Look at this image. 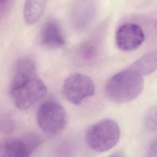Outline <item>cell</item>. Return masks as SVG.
Segmentation results:
<instances>
[{
  "instance_id": "2e32d148",
  "label": "cell",
  "mask_w": 157,
  "mask_h": 157,
  "mask_svg": "<svg viewBox=\"0 0 157 157\" xmlns=\"http://www.w3.org/2000/svg\"><path fill=\"white\" fill-rule=\"evenodd\" d=\"M148 153V155L150 156H156V140L155 139L153 140H152V142L149 145Z\"/></svg>"
},
{
  "instance_id": "3957f363",
  "label": "cell",
  "mask_w": 157,
  "mask_h": 157,
  "mask_svg": "<svg viewBox=\"0 0 157 157\" xmlns=\"http://www.w3.org/2000/svg\"><path fill=\"white\" fill-rule=\"evenodd\" d=\"M47 92L46 85L37 76L10 83L9 88L12 101L18 109L21 110L31 107L43 98Z\"/></svg>"
},
{
  "instance_id": "277c9868",
  "label": "cell",
  "mask_w": 157,
  "mask_h": 157,
  "mask_svg": "<svg viewBox=\"0 0 157 157\" xmlns=\"http://www.w3.org/2000/svg\"><path fill=\"white\" fill-rule=\"evenodd\" d=\"M36 118L40 129L50 135L60 132L65 128L67 120L64 107L54 100L47 101L40 106Z\"/></svg>"
},
{
  "instance_id": "6da1fadb",
  "label": "cell",
  "mask_w": 157,
  "mask_h": 157,
  "mask_svg": "<svg viewBox=\"0 0 157 157\" xmlns=\"http://www.w3.org/2000/svg\"><path fill=\"white\" fill-rule=\"evenodd\" d=\"M144 88V79L136 71L128 69L113 75L105 86L107 97L117 103H125L137 98Z\"/></svg>"
},
{
  "instance_id": "8992f818",
  "label": "cell",
  "mask_w": 157,
  "mask_h": 157,
  "mask_svg": "<svg viewBox=\"0 0 157 157\" xmlns=\"http://www.w3.org/2000/svg\"><path fill=\"white\" fill-rule=\"evenodd\" d=\"M145 34L142 28L134 23H126L118 27L115 34L117 47L125 52L138 48L144 42Z\"/></svg>"
},
{
  "instance_id": "ba28073f",
  "label": "cell",
  "mask_w": 157,
  "mask_h": 157,
  "mask_svg": "<svg viewBox=\"0 0 157 157\" xmlns=\"http://www.w3.org/2000/svg\"><path fill=\"white\" fill-rule=\"evenodd\" d=\"M40 43L49 48H58L65 44V39L58 22L50 20L45 22L40 31Z\"/></svg>"
},
{
  "instance_id": "30bf717a",
  "label": "cell",
  "mask_w": 157,
  "mask_h": 157,
  "mask_svg": "<svg viewBox=\"0 0 157 157\" xmlns=\"http://www.w3.org/2000/svg\"><path fill=\"white\" fill-rule=\"evenodd\" d=\"M47 1L43 0L26 1L23 7V15L26 23L29 25L36 23L42 15Z\"/></svg>"
},
{
  "instance_id": "4fadbf2b",
  "label": "cell",
  "mask_w": 157,
  "mask_h": 157,
  "mask_svg": "<svg viewBox=\"0 0 157 157\" xmlns=\"http://www.w3.org/2000/svg\"><path fill=\"white\" fill-rule=\"evenodd\" d=\"M79 54L82 58L86 60L92 59L96 54V48L95 45L91 42H84L80 47Z\"/></svg>"
},
{
  "instance_id": "5b68a950",
  "label": "cell",
  "mask_w": 157,
  "mask_h": 157,
  "mask_svg": "<svg viewBox=\"0 0 157 157\" xmlns=\"http://www.w3.org/2000/svg\"><path fill=\"white\" fill-rule=\"evenodd\" d=\"M95 86L90 77L76 73L69 75L64 81L62 93L64 98L74 105H79L94 93Z\"/></svg>"
},
{
  "instance_id": "9c48e42d",
  "label": "cell",
  "mask_w": 157,
  "mask_h": 157,
  "mask_svg": "<svg viewBox=\"0 0 157 157\" xmlns=\"http://www.w3.org/2000/svg\"><path fill=\"white\" fill-rule=\"evenodd\" d=\"M36 66L34 61L29 56L20 58L15 64L11 83L37 77Z\"/></svg>"
},
{
  "instance_id": "5bb4252c",
  "label": "cell",
  "mask_w": 157,
  "mask_h": 157,
  "mask_svg": "<svg viewBox=\"0 0 157 157\" xmlns=\"http://www.w3.org/2000/svg\"><path fill=\"white\" fill-rule=\"evenodd\" d=\"M145 124L147 128L151 131L156 130V107L151 108L147 113Z\"/></svg>"
},
{
  "instance_id": "7a4b0ae2",
  "label": "cell",
  "mask_w": 157,
  "mask_h": 157,
  "mask_svg": "<svg viewBox=\"0 0 157 157\" xmlns=\"http://www.w3.org/2000/svg\"><path fill=\"white\" fill-rule=\"evenodd\" d=\"M120 129L116 121L112 119H104L93 124L87 130L85 140L88 146L93 150L104 152L112 148L118 142Z\"/></svg>"
},
{
  "instance_id": "7c38bea8",
  "label": "cell",
  "mask_w": 157,
  "mask_h": 157,
  "mask_svg": "<svg viewBox=\"0 0 157 157\" xmlns=\"http://www.w3.org/2000/svg\"><path fill=\"white\" fill-rule=\"evenodd\" d=\"M82 4H81L80 6V11L77 9V12L75 14V16L77 17V20L78 19V18H80L81 20L78 24V26L81 25L82 26H84L86 25V24L91 20V18L93 17V15H94V7L91 6L92 4H90V2L88 1H85L82 2Z\"/></svg>"
},
{
  "instance_id": "8fae6325",
  "label": "cell",
  "mask_w": 157,
  "mask_h": 157,
  "mask_svg": "<svg viewBox=\"0 0 157 157\" xmlns=\"http://www.w3.org/2000/svg\"><path fill=\"white\" fill-rule=\"evenodd\" d=\"M157 56L155 52L147 53L133 63L129 69H131L140 75H146L153 72L156 69Z\"/></svg>"
},
{
  "instance_id": "52a82bcc",
  "label": "cell",
  "mask_w": 157,
  "mask_h": 157,
  "mask_svg": "<svg viewBox=\"0 0 157 157\" xmlns=\"http://www.w3.org/2000/svg\"><path fill=\"white\" fill-rule=\"evenodd\" d=\"M39 144V139L32 134L23 137L10 139L6 140L2 145V155L13 157H27L32 154Z\"/></svg>"
},
{
  "instance_id": "9a60e30c",
  "label": "cell",
  "mask_w": 157,
  "mask_h": 157,
  "mask_svg": "<svg viewBox=\"0 0 157 157\" xmlns=\"http://www.w3.org/2000/svg\"><path fill=\"white\" fill-rule=\"evenodd\" d=\"M13 1H1L0 4L1 17L2 18L4 15L9 13L12 6Z\"/></svg>"
}]
</instances>
